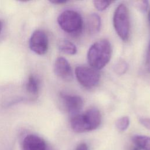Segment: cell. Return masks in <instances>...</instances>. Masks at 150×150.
<instances>
[{
  "mask_svg": "<svg viewBox=\"0 0 150 150\" xmlns=\"http://www.w3.org/2000/svg\"><path fill=\"white\" fill-rule=\"evenodd\" d=\"M111 46L107 39L96 42L89 48L87 52V60L90 66L96 70L105 67L111 57Z\"/></svg>",
  "mask_w": 150,
  "mask_h": 150,
  "instance_id": "6da1fadb",
  "label": "cell"
},
{
  "mask_svg": "<svg viewBox=\"0 0 150 150\" xmlns=\"http://www.w3.org/2000/svg\"><path fill=\"white\" fill-rule=\"evenodd\" d=\"M101 122V115L96 108H91L82 114L71 117L70 125L77 133L90 131L97 128Z\"/></svg>",
  "mask_w": 150,
  "mask_h": 150,
  "instance_id": "7a4b0ae2",
  "label": "cell"
},
{
  "mask_svg": "<svg viewBox=\"0 0 150 150\" xmlns=\"http://www.w3.org/2000/svg\"><path fill=\"white\" fill-rule=\"evenodd\" d=\"M57 23L64 31L71 35H77L82 30L81 16L76 11L66 10L62 12L57 18Z\"/></svg>",
  "mask_w": 150,
  "mask_h": 150,
  "instance_id": "3957f363",
  "label": "cell"
},
{
  "mask_svg": "<svg viewBox=\"0 0 150 150\" xmlns=\"http://www.w3.org/2000/svg\"><path fill=\"white\" fill-rule=\"evenodd\" d=\"M113 25L118 36L125 41L129 34V17L128 10L125 4L119 5L115 9L113 16Z\"/></svg>",
  "mask_w": 150,
  "mask_h": 150,
  "instance_id": "277c9868",
  "label": "cell"
},
{
  "mask_svg": "<svg viewBox=\"0 0 150 150\" xmlns=\"http://www.w3.org/2000/svg\"><path fill=\"white\" fill-rule=\"evenodd\" d=\"M75 74L80 84L86 88L96 86L100 79V74L97 70L84 66L76 67Z\"/></svg>",
  "mask_w": 150,
  "mask_h": 150,
  "instance_id": "5b68a950",
  "label": "cell"
},
{
  "mask_svg": "<svg viewBox=\"0 0 150 150\" xmlns=\"http://www.w3.org/2000/svg\"><path fill=\"white\" fill-rule=\"evenodd\" d=\"M48 38L42 30H35L29 39V45L32 51L39 55L45 54L48 50Z\"/></svg>",
  "mask_w": 150,
  "mask_h": 150,
  "instance_id": "8992f818",
  "label": "cell"
},
{
  "mask_svg": "<svg viewBox=\"0 0 150 150\" xmlns=\"http://www.w3.org/2000/svg\"><path fill=\"white\" fill-rule=\"evenodd\" d=\"M60 97L66 110L71 117L79 114L83 106V100L80 96L62 93Z\"/></svg>",
  "mask_w": 150,
  "mask_h": 150,
  "instance_id": "52a82bcc",
  "label": "cell"
},
{
  "mask_svg": "<svg viewBox=\"0 0 150 150\" xmlns=\"http://www.w3.org/2000/svg\"><path fill=\"white\" fill-rule=\"evenodd\" d=\"M22 150H50L46 141L35 134L27 135L22 143Z\"/></svg>",
  "mask_w": 150,
  "mask_h": 150,
  "instance_id": "ba28073f",
  "label": "cell"
},
{
  "mask_svg": "<svg viewBox=\"0 0 150 150\" xmlns=\"http://www.w3.org/2000/svg\"><path fill=\"white\" fill-rule=\"evenodd\" d=\"M54 71L57 76L65 81L72 80L73 71L69 62L64 57H58L54 64Z\"/></svg>",
  "mask_w": 150,
  "mask_h": 150,
  "instance_id": "9c48e42d",
  "label": "cell"
},
{
  "mask_svg": "<svg viewBox=\"0 0 150 150\" xmlns=\"http://www.w3.org/2000/svg\"><path fill=\"white\" fill-rule=\"evenodd\" d=\"M101 18L98 14L96 13H91L87 21L88 32L92 35L98 33L101 28Z\"/></svg>",
  "mask_w": 150,
  "mask_h": 150,
  "instance_id": "30bf717a",
  "label": "cell"
},
{
  "mask_svg": "<svg viewBox=\"0 0 150 150\" xmlns=\"http://www.w3.org/2000/svg\"><path fill=\"white\" fill-rule=\"evenodd\" d=\"M133 142L143 150H150V137L137 135L132 137Z\"/></svg>",
  "mask_w": 150,
  "mask_h": 150,
  "instance_id": "8fae6325",
  "label": "cell"
},
{
  "mask_svg": "<svg viewBox=\"0 0 150 150\" xmlns=\"http://www.w3.org/2000/svg\"><path fill=\"white\" fill-rule=\"evenodd\" d=\"M59 49L62 52L69 55H74L77 53L76 45L68 40H63L60 42Z\"/></svg>",
  "mask_w": 150,
  "mask_h": 150,
  "instance_id": "7c38bea8",
  "label": "cell"
},
{
  "mask_svg": "<svg viewBox=\"0 0 150 150\" xmlns=\"http://www.w3.org/2000/svg\"><path fill=\"white\" fill-rule=\"evenodd\" d=\"M26 88L30 94L33 95L37 94L39 91V82L38 79L33 76H30L28 79Z\"/></svg>",
  "mask_w": 150,
  "mask_h": 150,
  "instance_id": "4fadbf2b",
  "label": "cell"
},
{
  "mask_svg": "<svg viewBox=\"0 0 150 150\" xmlns=\"http://www.w3.org/2000/svg\"><path fill=\"white\" fill-rule=\"evenodd\" d=\"M129 125V119L128 117L124 116L118 118L115 121V126L120 131H125Z\"/></svg>",
  "mask_w": 150,
  "mask_h": 150,
  "instance_id": "5bb4252c",
  "label": "cell"
},
{
  "mask_svg": "<svg viewBox=\"0 0 150 150\" xmlns=\"http://www.w3.org/2000/svg\"><path fill=\"white\" fill-rule=\"evenodd\" d=\"M114 1H94L93 4L95 8L100 11L105 10Z\"/></svg>",
  "mask_w": 150,
  "mask_h": 150,
  "instance_id": "9a60e30c",
  "label": "cell"
},
{
  "mask_svg": "<svg viewBox=\"0 0 150 150\" xmlns=\"http://www.w3.org/2000/svg\"><path fill=\"white\" fill-rule=\"evenodd\" d=\"M115 71L118 74L125 73L128 68V65L125 62H119L114 66Z\"/></svg>",
  "mask_w": 150,
  "mask_h": 150,
  "instance_id": "2e32d148",
  "label": "cell"
},
{
  "mask_svg": "<svg viewBox=\"0 0 150 150\" xmlns=\"http://www.w3.org/2000/svg\"><path fill=\"white\" fill-rule=\"evenodd\" d=\"M138 6L140 11H141L143 12H145L146 11L147 8L148 7V1H142L138 2Z\"/></svg>",
  "mask_w": 150,
  "mask_h": 150,
  "instance_id": "e0dca14e",
  "label": "cell"
},
{
  "mask_svg": "<svg viewBox=\"0 0 150 150\" xmlns=\"http://www.w3.org/2000/svg\"><path fill=\"white\" fill-rule=\"evenodd\" d=\"M139 122L146 128L150 130V118H142L139 119Z\"/></svg>",
  "mask_w": 150,
  "mask_h": 150,
  "instance_id": "ac0fdd59",
  "label": "cell"
},
{
  "mask_svg": "<svg viewBox=\"0 0 150 150\" xmlns=\"http://www.w3.org/2000/svg\"><path fill=\"white\" fill-rule=\"evenodd\" d=\"M146 67L147 70L149 72H150V43L149 45V48H148V52L147 54V57H146Z\"/></svg>",
  "mask_w": 150,
  "mask_h": 150,
  "instance_id": "d6986e66",
  "label": "cell"
},
{
  "mask_svg": "<svg viewBox=\"0 0 150 150\" xmlns=\"http://www.w3.org/2000/svg\"><path fill=\"white\" fill-rule=\"evenodd\" d=\"M76 150H88V147L85 143H81L77 146Z\"/></svg>",
  "mask_w": 150,
  "mask_h": 150,
  "instance_id": "ffe728a7",
  "label": "cell"
},
{
  "mask_svg": "<svg viewBox=\"0 0 150 150\" xmlns=\"http://www.w3.org/2000/svg\"><path fill=\"white\" fill-rule=\"evenodd\" d=\"M50 2L53 4H62L66 3L67 1H63V0H54V1H51Z\"/></svg>",
  "mask_w": 150,
  "mask_h": 150,
  "instance_id": "44dd1931",
  "label": "cell"
},
{
  "mask_svg": "<svg viewBox=\"0 0 150 150\" xmlns=\"http://www.w3.org/2000/svg\"><path fill=\"white\" fill-rule=\"evenodd\" d=\"M148 21H149V23L150 25V11H149V13H148Z\"/></svg>",
  "mask_w": 150,
  "mask_h": 150,
  "instance_id": "7402d4cb",
  "label": "cell"
},
{
  "mask_svg": "<svg viewBox=\"0 0 150 150\" xmlns=\"http://www.w3.org/2000/svg\"><path fill=\"white\" fill-rule=\"evenodd\" d=\"M1 29H2V23H1V22L0 21V32L1 31Z\"/></svg>",
  "mask_w": 150,
  "mask_h": 150,
  "instance_id": "603a6c76",
  "label": "cell"
},
{
  "mask_svg": "<svg viewBox=\"0 0 150 150\" xmlns=\"http://www.w3.org/2000/svg\"><path fill=\"white\" fill-rule=\"evenodd\" d=\"M133 150H139L138 148H134Z\"/></svg>",
  "mask_w": 150,
  "mask_h": 150,
  "instance_id": "cb8c5ba5",
  "label": "cell"
}]
</instances>
